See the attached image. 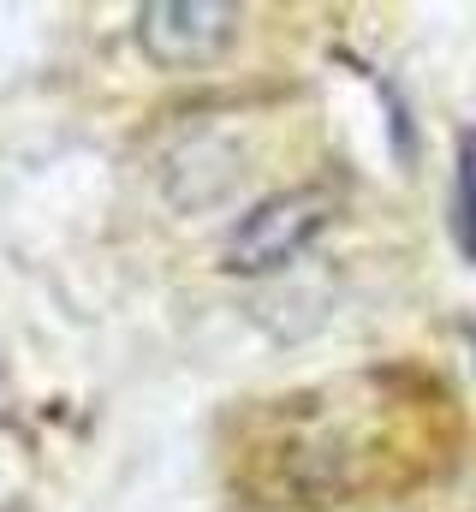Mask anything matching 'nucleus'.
Instances as JSON below:
<instances>
[{"label": "nucleus", "instance_id": "3", "mask_svg": "<svg viewBox=\"0 0 476 512\" xmlns=\"http://www.w3.org/2000/svg\"><path fill=\"white\" fill-rule=\"evenodd\" d=\"M453 245L459 262L476 268V126H465L453 143Z\"/></svg>", "mask_w": 476, "mask_h": 512}, {"label": "nucleus", "instance_id": "2", "mask_svg": "<svg viewBox=\"0 0 476 512\" xmlns=\"http://www.w3.org/2000/svg\"><path fill=\"white\" fill-rule=\"evenodd\" d=\"M238 36L233 0H149L137 6V48L161 72H191L215 66Z\"/></svg>", "mask_w": 476, "mask_h": 512}, {"label": "nucleus", "instance_id": "1", "mask_svg": "<svg viewBox=\"0 0 476 512\" xmlns=\"http://www.w3.org/2000/svg\"><path fill=\"white\" fill-rule=\"evenodd\" d=\"M334 221V191L322 185H298V191H280L268 203H256L250 215H238L221 239V268L227 274H274L286 268L304 245L322 239V227Z\"/></svg>", "mask_w": 476, "mask_h": 512}]
</instances>
